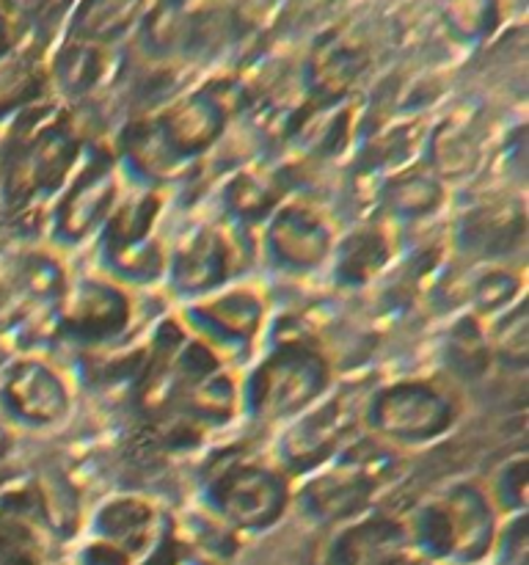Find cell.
I'll return each instance as SVG.
<instances>
[{"label": "cell", "mask_w": 529, "mask_h": 565, "mask_svg": "<svg viewBox=\"0 0 529 565\" xmlns=\"http://www.w3.org/2000/svg\"><path fill=\"white\" fill-rule=\"evenodd\" d=\"M439 196H441V185L435 177L408 174V177H400V180L391 185L389 204L395 213L417 218V215L430 213V210L439 204Z\"/></svg>", "instance_id": "obj_24"}, {"label": "cell", "mask_w": 529, "mask_h": 565, "mask_svg": "<svg viewBox=\"0 0 529 565\" xmlns=\"http://www.w3.org/2000/svg\"><path fill=\"white\" fill-rule=\"evenodd\" d=\"M264 303L253 290H226L196 303L193 318L218 342H248L262 326Z\"/></svg>", "instance_id": "obj_15"}, {"label": "cell", "mask_w": 529, "mask_h": 565, "mask_svg": "<svg viewBox=\"0 0 529 565\" xmlns=\"http://www.w3.org/2000/svg\"><path fill=\"white\" fill-rule=\"evenodd\" d=\"M369 434L384 441L422 445L446 434L455 423V406L430 381H397L369 397L364 408Z\"/></svg>", "instance_id": "obj_3"}, {"label": "cell", "mask_w": 529, "mask_h": 565, "mask_svg": "<svg viewBox=\"0 0 529 565\" xmlns=\"http://www.w3.org/2000/svg\"><path fill=\"white\" fill-rule=\"evenodd\" d=\"M116 193H119V185H116L110 163L86 166L80 174H75L55 215V232L61 241L83 243L88 235H94L97 226L108 224Z\"/></svg>", "instance_id": "obj_8"}, {"label": "cell", "mask_w": 529, "mask_h": 565, "mask_svg": "<svg viewBox=\"0 0 529 565\" xmlns=\"http://www.w3.org/2000/svg\"><path fill=\"white\" fill-rule=\"evenodd\" d=\"M389 237L378 230H361L347 237L345 246L336 254V270L347 281H364L378 274L389 259Z\"/></svg>", "instance_id": "obj_20"}, {"label": "cell", "mask_w": 529, "mask_h": 565, "mask_svg": "<svg viewBox=\"0 0 529 565\" xmlns=\"http://www.w3.org/2000/svg\"><path fill=\"white\" fill-rule=\"evenodd\" d=\"M331 384L323 353L306 345H284L270 353L246 386L248 412L264 423H287L309 412Z\"/></svg>", "instance_id": "obj_2"}, {"label": "cell", "mask_w": 529, "mask_h": 565, "mask_svg": "<svg viewBox=\"0 0 529 565\" xmlns=\"http://www.w3.org/2000/svg\"><path fill=\"white\" fill-rule=\"evenodd\" d=\"M496 502L501 508H523L527 502V458H512L496 475Z\"/></svg>", "instance_id": "obj_26"}, {"label": "cell", "mask_w": 529, "mask_h": 565, "mask_svg": "<svg viewBox=\"0 0 529 565\" xmlns=\"http://www.w3.org/2000/svg\"><path fill=\"white\" fill-rule=\"evenodd\" d=\"M152 127L174 160L191 158L218 141L224 130V108L207 94H193L165 108Z\"/></svg>", "instance_id": "obj_11"}, {"label": "cell", "mask_w": 529, "mask_h": 565, "mask_svg": "<svg viewBox=\"0 0 529 565\" xmlns=\"http://www.w3.org/2000/svg\"><path fill=\"white\" fill-rule=\"evenodd\" d=\"M110 72V47L99 44L75 42L66 39L64 47L55 53L53 64L47 66V81L58 88L64 97H88Z\"/></svg>", "instance_id": "obj_17"}, {"label": "cell", "mask_w": 529, "mask_h": 565, "mask_svg": "<svg viewBox=\"0 0 529 565\" xmlns=\"http://www.w3.org/2000/svg\"><path fill=\"white\" fill-rule=\"evenodd\" d=\"M229 268V248L218 232L202 230L182 243L174 257V281L185 292H204L220 285Z\"/></svg>", "instance_id": "obj_19"}, {"label": "cell", "mask_w": 529, "mask_h": 565, "mask_svg": "<svg viewBox=\"0 0 529 565\" xmlns=\"http://www.w3.org/2000/svg\"><path fill=\"white\" fill-rule=\"evenodd\" d=\"M209 497L226 527L268 530L287 511L290 489L276 469L246 461L224 469Z\"/></svg>", "instance_id": "obj_5"}, {"label": "cell", "mask_w": 529, "mask_h": 565, "mask_svg": "<svg viewBox=\"0 0 529 565\" xmlns=\"http://www.w3.org/2000/svg\"><path fill=\"white\" fill-rule=\"evenodd\" d=\"M406 527L411 544L428 555L472 563L488 555L494 544V505L483 489L463 483L439 500L424 502Z\"/></svg>", "instance_id": "obj_1"}, {"label": "cell", "mask_w": 529, "mask_h": 565, "mask_svg": "<svg viewBox=\"0 0 529 565\" xmlns=\"http://www.w3.org/2000/svg\"><path fill=\"white\" fill-rule=\"evenodd\" d=\"M518 290V279L507 270H496V274H488L483 281H479L477 290V303L485 312H494V309H510L507 303L512 301Z\"/></svg>", "instance_id": "obj_27"}, {"label": "cell", "mask_w": 529, "mask_h": 565, "mask_svg": "<svg viewBox=\"0 0 529 565\" xmlns=\"http://www.w3.org/2000/svg\"><path fill=\"white\" fill-rule=\"evenodd\" d=\"M364 70V53L353 44H331L328 50H320L314 58V77L325 92H339L347 83L356 81L358 72Z\"/></svg>", "instance_id": "obj_23"}, {"label": "cell", "mask_w": 529, "mask_h": 565, "mask_svg": "<svg viewBox=\"0 0 529 565\" xmlns=\"http://www.w3.org/2000/svg\"><path fill=\"white\" fill-rule=\"evenodd\" d=\"M75 9V0H0V11L11 31L28 36H50Z\"/></svg>", "instance_id": "obj_21"}, {"label": "cell", "mask_w": 529, "mask_h": 565, "mask_svg": "<svg viewBox=\"0 0 529 565\" xmlns=\"http://www.w3.org/2000/svg\"><path fill=\"white\" fill-rule=\"evenodd\" d=\"M0 395H3L6 408L14 417H20L28 425H39V428L58 425L69 414L66 381L39 359L17 362L3 379Z\"/></svg>", "instance_id": "obj_7"}, {"label": "cell", "mask_w": 529, "mask_h": 565, "mask_svg": "<svg viewBox=\"0 0 529 565\" xmlns=\"http://www.w3.org/2000/svg\"><path fill=\"white\" fill-rule=\"evenodd\" d=\"M80 154V141L69 125H47L22 141L14 154H6L3 191L25 204L66 185Z\"/></svg>", "instance_id": "obj_4"}, {"label": "cell", "mask_w": 529, "mask_h": 565, "mask_svg": "<svg viewBox=\"0 0 529 565\" xmlns=\"http://www.w3.org/2000/svg\"><path fill=\"white\" fill-rule=\"evenodd\" d=\"M14 31H11V25H9V20H6V14L3 11H0V53H6V50H11L14 47Z\"/></svg>", "instance_id": "obj_28"}, {"label": "cell", "mask_w": 529, "mask_h": 565, "mask_svg": "<svg viewBox=\"0 0 529 565\" xmlns=\"http://www.w3.org/2000/svg\"><path fill=\"white\" fill-rule=\"evenodd\" d=\"M384 469V461L367 463V456L345 458L334 469L309 480L306 489L301 491L306 511L320 522H342L356 516L378 491Z\"/></svg>", "instance_id": "obj_6"}, {"label": "cell", "mask_w": 529, "mask_h": 565, "mask_svg": "<svg viewBox=\"0 0 529 565\" xmlns=\"http://www.w3.org/2000/svg\"><path fill=\"white\" fill-rule=\"evenodd\" d=\"M345 408L342 403H323L312 414H301L292 419L290 434L284 436L281 456L295 467H317L334 452L345 434Z\"/></svg>", "instance_id": "obj_14"}, {"label": "cell", "mask_w": 529, "mask_h": 565, "mask_svg": "<svg viewBox=\"0 0 529 565\" xmlns=\"http://www.w3.org/2000/svg\"><path fill=\"white\" fill-rule=\"evenodd\" d=\"M47 64L33 47L0 53V119L17 110L33 108L47 92Z\"/></svg>", "instance_id": "obj_18"}, {"label": "cell", "mask_w": 529, "mask_h": 565, "mask_svg": "<svg viewBox=\"0 0 529 565\" xmlns=\"http://www.w3.org/2000/svg\"><path fill=\"white\" fill-rule=\"evenodd\" d=\"M3 174H6V147L0 141V188H3Z\"/></svg>", "instance_id": "obj_29"}, {"label": "cell", "mask_w": 529, "mask_h": 565, "mask_svg": "<svg viewBox=\"0 0 529 565\" xmlns=\"http://www.w3.org/2000/svg\"><path fill=\"white\" fill-rule=\"evenodd\" d=\"M479 158V143L466 121H450L435 141V169L439 177H466Z\"/></svg>", "instance_id": "obj_22"}, {"label": "cell", "mask_w": 529, "mask_h": 565, "mask_svg": "<svg viewBox=\"0 0 529 565\" xmlns=\"http://www.w3.org/2000/svg\"><path fill=\"white\" fill-rule=\"evenodd\" d=\"M143 11L147 0H80L72 9L66 39L110 47L132 31Z\"/></svg>", "instance_id": "obj_16"}, {"label": "cell", "mask_w": 529, "mask_h": 565, "mask_svg": "<svg viewBox=\"0 0 529 565\" xmlns=\"http://www.w3.org/2000/svg\"><path fill=\"white\" fill-rule=\"evenodd\" d=\"M268 246L287 268L312 270L334 254V237L312 210L281 207L268 224Z\"/></svg>", "instance_id": "obj_9"}, {"label": "cell", "mask_w": 529, "mask_h": 565, "mask_svg": "<svg viewBox=\"0 0 529 565\" xmlns=\"http://www.w3.org/2000/svg\"><path fill=\"white\" fill-rule=\"evenodd\" d=\"M132 303L119 285L86 281L66 298V331L86 342H108L130 326Z\"/></svg>", "instance_id": "obj_10"}, {"label": "cell", "mask_w": 529, "mask_h": 565, "mask_svg": "<svg viewBox=\"0 0 529 565\" xmlns=\"http://www.w3.org/2000/svg\"><path fill=\"white\" fill-rule=\"evenodd\" d=\"M94 533L99 544L132 563L136 557L149 555L158 544V511L138 497H116L97 511Z\"/></svg>", "instance_id": "obj_13"}, {"label": "cell", "mask_w": 529, "mask_h": 565, "mask_svg": "<svg viewBox=\"0 0 529 565\" xmlns=\"http://www.w3.org/2000/svg\"><path fill=\"white\" fill-rule=\"evenodd\" d=\"M411 535L402 522L395 519H369L350 524L336 535L328 552L331 565H397L406 561L411 550Z\"/></svg>", "instance_id": "obj_12"}, {"label": "cell", "mask_w": 529, "mask_h": 565, "mask_svg": "<svg viewBox=\"0 0 529 565\" xmlns=\"http://www.w3.org/2000/svg\"><path fill=\"white\" fill-rule=\"evenodd\" d=\"M397 565H430V563H419V561H411V557H406V561H400Z\"/></svg>", "instance_id": "obj_30"}, {"label": "cell", "mask_w": 529, "mask_h": 565, "mask_svg": "<svg viewBox=\"0 0 529 565\" xmlns=\"http://www.w3.org/2000/svg\"><path fill=\"white\" fill-rule=\"evenodd\" d=\"M0 565H42V546L28 524L0 519Z\"/></svg>", "instance_id": "obj_25"}]
</instances>
